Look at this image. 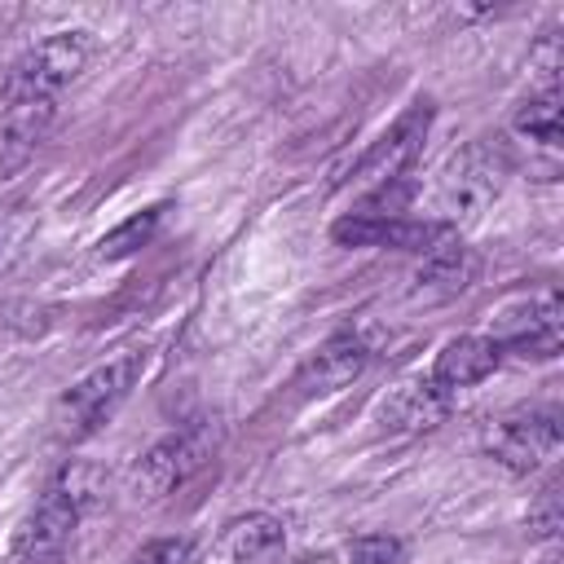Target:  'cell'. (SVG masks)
<instances>
[{
	"instance_id": "6da1fadb",
	"label": "cell",
	"mask_w": 564,
	"mask_h": 564,
	"mask_svg": "<svg viewBox=\"0 0 564 564\" xmlns=\"http://www.w3.org/2000/svg\"><path fill=\"white\" fill-rule=\"evenodd\" d=\"M93 35L88 31H53L40 44H31L4 75L0 101H57L62 88H70L84 66L93 62Z\"/></svg>"
},
{
	"instance_id": "7a4b0ae2",
	"label": "cell",
	"mask_w": 564,
	"mask_h": 564,
	"mask_svg": "<svg viewBox=\"0 0 564 564\" xmlns=\"http://www.w3.org/2000/svg\"><path fill=\"white\" fill-rule=\"evenodd\" d=\"M507 176H511V159L502 145L480 137V141L454 150L449 163L441 167V181H436V212H441L436 220L458 229V220L480 216L502 194Z\"/></svg>"
},
{
	"instance_id": "3957f363",
	"label": "cell",
	"mask_w": 564,
	"mask_h": 564,
	"mask_svg": "<svg viewBox=\"0 0 564 564\" xmlns=\"http://www.w3.org/2000/svg\"><path fill=\"white\" fill-rule=\"evenodd\" d=\"M137 375H141V352H119V357L93 366L84 379H75V383L57 397V405H53V432H57L62 441H84V436H93V432L123 405V397L132 392Z\"/></svg>"
},
{
	"instance_id": "277c9868",
	"label": "cell",
	"mask_w": 564,
	"mask_h": 564,
	"mask_svg": "<svg viewBox=\"0 0 564 564\" xmlns=\"http://www.w3.org/2000/svg\"><path fill=\"white\" fill-rule=\"evenodd\" d=\"M84 511H88V507L53 476V480L44 485L40 502L26 511L22 529L13 533V560H22V564H57V560L66 555V546H70V538H75Z\"/></svg>"
},
{
	"instance_id": "5b68a950",
	"label": "cell",
	"mask_w": 564,
	"mask_h": 564,
	"mask_svg": "<svg viewBox=\"0 0 564 564\" xmlns=\"http://www.w3.org/2000/svg\"><path fill=\"white\" fill-rule=\"evenodd\" d=\"M212 449H216L212 427H185V432L163 436L159 445H150V449L141 454V463H137V471H132V489H137V498H145V502L167 498V494L181 489L194 471L207 467Z\"/></svg>"
},
{
	"instance_id": "8992f818",
	"label": "cell",
	"mask_w": 564,
	"mask_h": 564,
	"mask_svg": "<svg viewBox=\"0 0 564 564\" xmlns=\"http://www.w3.org/2000/svg\"><path fill=\"white\" fill-rule=\"evenodd\" d=\"M560 414L555 410H516L485 427V454L507 471H538L560 449Z\"/></svg>"
},
{
	"instance_id": "52a82bcc",
	"label": "cell",
	"mask_w": 564,
	"mask_h": 564,
	"mask_svg": "<svg viewBox=\"0 0 564 564\" xmlns=\"http://www.w3.org/2000/svg\"><path fill=\"white\" fill-rule=\"evenodd\" d=\"M432 115H436V110H432L427 97H419L414 106H405V115H401L388 132H379V141H370V150L357 159L352 181L366 185V189H375V185H383V181L410 176V167H414V159L423 154V141H427V132H432Z\"/></svg>"
},
{
	"instance_id": "ba28073f",
	"label": "cell",
	"mask_w": 564,
	"mask_h": 564,
	"mask_svg": "<svg viewBox=\"0 0 564 564\" xmlns=\"http://www.w3.org/2000/svg\"><path fill=\"white\" fill-rule=\"evenodd\" d=\"M502 352H516V357H533V361H546L560 352V339H564V317H560V295L555 291H538L529 295L524 304L507 308L502 322H498V335H489Z\"/></svg>"
},
{
	"instance_id": "9c48e42d",
	"label": "cell",
	"mask_w": 564,
	"mask_h": 564,
	"mask_svg": "<svg viewBox=\"0 0 564 564\" xmlns=\"http://www.w3.org/2000/svg\"><path fill=\"white\" fill-rule=\"evenodd\" d=\"M449 405H454V392H445L432 375H414V379L397 383V388L383 397V405H379V423H383L388 432L419 436V432L441 427L445 414H449Z\"/></svg>"
},
{
	"instance_id": "30bf717a",
	"label": "cell",
	"mask_w": 564,
	"mask_h": 564,
	"mask_svg": "<svg viewBox=\"0 0 564 564\" xmlns=\"http://www.w3.org/2000/svg\"><path fill=\"white\" fill-rule=\"evenodd\" d=\"M476 273H480V256L471 247H463L458 238H449L445 247H436V251L423 256V264L414 269L405 295L414 304H445V300L463 295L476 282Z\"/></svg>"
},
{
	"instance_id": "8fae6325",
	"label": "cell",
	"mask_w": 564,
	"mask_h": 564,
	"mask_svg": "<svg viewBox=\"0 0 564 564\" xmlns=\"http://www.w3.org/2000/svg\"><path fill=\"white\" fill-rule=\"evenodd\" d=\"M57 123V101H9L0 110V176H18Z\"/></svg>"
},
{
	"instance_id": "7c38bea8",
	"label": "cell",
	"mask_w": 564,
	"mask_h": 564,
	"mask_svg": "<svg viewBox=\"0 0 564 564\" xmlns=\"http://www.w3.org/2000/svg\"><path fill=\"white\" fill-rule=\"evenodd\" d=\"M366 361H370V348H366V339H361V335H352V330L330 335V339H326V344H322V348L300 366L295 388H300L304 397L335 392V388L352 383V379L366 370Z\"/></svg>"
},
{
	"instance_id": "4fadbf2b",
	"label": "cell",
	"mask_w": 564,
	"mask_h": 564,
	"mask_svg": "<svg viewBox=\"0 0 564 564\" xmlns=\"http://www.w3.org/2000/svg\"><path fill=\"white\" fill-rule=\"evenodd\" d=\"M498 361H502V348H498L489 335H458V339H449V344L436 352V361H432L427 375H432L445 392H458V388H471V383L489 379V375L498 370Z\"/></svg>"
},
{
	"instance_id": "5bb4252c",
	"label": "cell",
	"mask_w": 564,
	"mask_h": 564,
	"mask_svg": "<svg viewBox=\"0 0 564 564\" xmlns=\"http://www.w3.org/2000/svg\"><path fill=\"white\" fill-rule=\"evenodd\" d=\"M282 520L269 516V511H251V516H238L229 529H225V555L234 564H273L282 555Z\"/></svg>"
},
{
	"instance_id": "9a60e30c",
	"label": "cell",
	"mask_w": 564,
	"mask_h": 564,
	"mask_svg": "<svg viewBox=\"0 0 564 564\" xmlns=\"http://www.w3.org/2000/svg\"><path fill=\"white\" fill-rule=\"evenodd\" d=\"M511 128H516L520 137H529V141H542V145H560V137H564L560 88H555V84H546V88L529 93V97L516 106V115H511Z\"/></svg>"
},
{
	"instance_id": "2e32d148",
	"label": "cell",
	"mask_w": 564,
	"mask_h": 564,
	"mask_svg": "<svg viewBox=\"0 0 564 564\" xmlns=\"http://www.w3.org/2000/svg\"><path fill=\"white\" fill-rule=\"evenodd\" d=\"M35 225H40V207L26 194L0 203V278L26 256V242L35 238Z\"/></svg>"
},
{
	"instance_id": "e0dca14e",
	"label": "cell",
	"mask_w": 564,
	"mask_h": 564,
	"mask_svg": "<svg viewBox=\"0 0 564 564\" xmlns=\"http://www.w3.org/2000/svg\"><path fill=\"white\" fill-rule=\"evenodd\" d=\"M159 220H163V207H145L141 216H132V220H123L119 229H110V234L97 242V256H101V260H123V256H132L137 247H145V242L154 238Z\"/></svg>"
},
{
	"instance_id": "ac0fdd59",
	"label": "cell",
	"mask_w": 564,
	"mask_h": 564,
	"mask_svg": "<svg viewBox=\"0 0 564 564\" xmlns=\"http://www.w3.org/2000/svg\"><path fill=\"white\" fill-rule=\"evenodd\" d=\"M401 542L392 533H361L348 542V564H397Z\"/></svg>"
},
{
	"instance_id": "d6986e66",
	"label": "cell",
	"mask_w": 564,
	"mask_h": 564,
	"mask_svg": "<svg viewBox=\"0 0 564 564\" xmlns=\"http://www.w3.org/2000/svg\"><path fill=\"white\" fill-rule=\"evenodd\" d=\"M189 555H194L189 538H154V542L137 546L128 555V564H189Z\"/></svg>"
},
{
	"instance_id": "ffe728a7",
	"label": "cell",
	"mask_w": 564,
	"mask_h": 564,
	"mask_svg": "<svg viewBox=\"0 0 564 564\" xmlns=\"http://www.w3.org/2000/svg\"><path fill=\"white\" fill-rule=\"evenodd\" d=\"M529 529H533L538 538H551V533L560 529V480H551V485L538 494V502L529 507Z\"/></svg>"
}]
</instances>
